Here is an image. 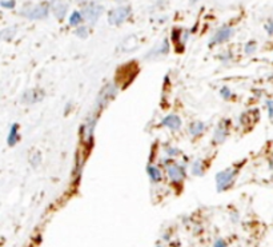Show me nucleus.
<instances>
[{
	"label": "nucleus",
	"mask_w": 273,
	"mask_h": 247,
	"mask_svg": "<svg viewBox=\"0 0 273 247\" xmlns=\"http://www.w3.org/2000/svg\"><path fill=\"white\" fill-rule=\"evenodd\" d=\"M51 9H52V12L58 19H63L67 15V11H68V3L66 0H52Z\"/></svg>",
	"instance_id": "nucleus-6"
},
{
	"label": "nucleus",
	"mask_w": 273,
	"mask_h": 247,
	"mask_svg": "<svg viewBox=\"0 0 273 247\" xmlns=\"http://www.w3.org/2000/svg\"><path fill=\"white\" fill-rule=\"evenodd\" d=\"M44 98V91L40 88H33V90H27L21 97V102L25 105H32V103H37V102L43 101Z\"/></svg>",
	"instance_id": "nucleus-5"
},
{
	"label": "nucleus",
	"mask_w": 273,
	"mask_h": 247,
	"mask_svg": "<svg viewBox=\"0 0 273 247\" xmlns=\"http://www.w3.org/2000/svg\"><path fill=\"white\" fill-rule=\"evenodd\" d=\"M1 7L3 8H13L15 7V0H3L1 1Z\"/></svg>",
	"instance_id": "nucleus-20"
},
{
	"label": "nucleus",
	"mask_w": 273,
	"mask_h": 247,
	"mask_svg": "<svg viewBox=\"0 0 273 247\" xmlns=\"http://www.w3.org/2000/svg\"><path fill=\"white\" fill-rule=\"evenodd\" d=\"M147 172H148L149 178L152 179V182H160L162 180V171L155 166H148L147 167Z\"/></svg>",
	"instance_id": "nucleus-12"
},
{
	"label": "nucleus",
	"mask_w": 273,
	"mask_h": 247,
	"mask_svg": "<svg viewBox=\"0 0 273 247\" xmlns=\"http://www.w3.org/2000/svg\"><path fill=\"white\" fill-rule=\"evenodd\" d=\"M271 168H272V170H273V159L271 160Z\"/></svg>",
	"instance_id": "nucleus-26"
},
{
	"label": "nucleus",
	"mask_w": 273,
	"mask_h": 247,
	"mask_svg": "<svg viewBox=\"0 0 273 247\" xmlns=\"http://www.w3.org/2000/svg\"><path fill=\"white\" fill-rule=\"evenodd\" d=\"M192 174L197 176L203 175V164H201V160H196L192 164Z\"/></svg>",
	"instance_id": "nucleus-16"
},
{
	"label": "nucleus",
	"mask_w": 273,
	"mask_h": 247,
	"mask_svg": "<svg viewBox=\"0 0 273 247\" xmlns=\"http://www.w3.org/2000/svg\"><path fill=\"white\" fill-rule=\"evenodd\" d=\"M256 47H257V44H256V42H248L247 43V44H245V54L247 55H251V54H253V52H255V51H256Z\"/></svg>",
	"instance_id": "nucleus-18"
},
{
	"label": "nucleus",
	"mask_w": 273,
	"mask_h": 247,
	"mask_svg": "<svg viewBox=\"0 0 273 247\" xmlns=\"http://www.w3.org/2000/svg\"><path fill=\"white\" fill-rule=\"evenodd\" d=\"M267 107H268L269 118L273 119V101H267Z\"/></svg>",
	"instance_id": "nucleus-22"
},
{
	"label": "nucleus",
	"mask_w": 273,
	"mask_h": 247,
	"mask_svg": "<svg viewBox=\"0 0 273 247\" xmlns=\"http://www.w3.org/2000/svg\"><path fill=\"white\" fill-rule=\"evenodd\" d=\"M213 247H227V243H225L224 239H217L215 245H213Z\"/></svg>",
	"instance_id": "nucleus-25"
},
{
	"label": "nucleus",
	"mask_w": 273,
	"mask_h": 247,
	"mask_svg": "<svg viewBox=\"0 0 273 247\" xmlns=\"http://www.w3.org/2000/svg\"><path fill=\"white\" fill-rule=\"evenodd\" d=\"M166 152H167V155H170V156L179 155V150H178V148H174V147H171V148H167Z\"/></svg>",
	"instance_id": "nucleus-23"
},
{
	"label": "nucleus",
	"mask_w": 273,
	"mask_h": 247,
	"mask_svg": "<svg viewBox=\"0 0 273 247\" xmlns=\"http://www.w3.org/2000/svg\"><path fill=\"white\" fill-rule=\"evenodd\" d=\"M265 29H267V32L269 35H273V21H269L265 24Z\"/></svg>",
	"instance_id": "nucleus-24"
},
{
	"label": "nucleus",
	"mask_w": 273,
	"mask_h": 247,
	"mask_svg": "<svg viewBox=\"0 0 273 247\" xmlns=\"http://www.w3.org/2000/svg\"><path fill=\"white\" fill-rule=\"evenodd\" d=\"M225 136H227V127H224V124H220V126L217 127V130H216L213 139H215L217 143H223Z\"/></svg>",
	"instance_id": "nucleus-14"
},
{
	"label": "nucleus",
	"mask_w": 273,
	"mask_h": 247,
	"mask_svg": "<svg viewBox=\"0 0 273 247\" xmlns=\"http://www.w3.org/2000/svg\"><path fill=\"white\" fill-rule=\"evenodd\" d=\"M40 159H42L40 154H35V158H31V163H32L35 167H37V166L40 164Z\"/></svg>",
	"instance_id": "nucleus-21"
},
{
	"label": "nucleus",
	"mask_w": 273,
	"mask_h": 247,
	"mask_svg": "<svg viewBox=\"0 0 273 247\" xmlns=\"http://www.w3.org/2000/svg\"><path fill=\"white\" fill-rule=\"evenodd\" d=\"M220 95H221V98H223L224 101H228V99L232 97V92L228 87H223L220 90Z\"/></svg>",
	"instance_id": "nucleus-19"
},
{
	"label": "nucleus",
	"mask_w": 273,
	"mask_h": 247,
	"mask_svg": "<svg viewBox=\"0 0 273 247\" xmlns=\"http://www.w3.org/2000/svg\"><path fill=\"white\" fill-rule=\"evenodd\" d=\"M237 171L235 170H231V168H228V170H224V171H220L217 175H216V184H217V190L219 191H224V190H227L229 186L232 184L233 179L236 178Z\"/></svg>",
	"instance_id": "nucleus-1"
},
{
	"label": "nucleus",
	"mask_w": 273,
	"mask_h": 247,
	"mask_svg": "<svg viewBox=\"0 0 273 247\" xmlns=\"http://www.w3.org/2000/svg\"><path fill=\"white\" fill-rule=\"evenodd\" d=\"M193 1H197V0H193Z\"/></svg>",
	"instance_id": "nucleus-28"
},
{
	"label": "nucleus",
	"mask_w": 273,
	"mask_h": 247,
	"mask_svg": "<svg viewBox=\"0 0 273 247\" xmlns=\"http://www.w3.org/2000/svg\"><path fill=\"white\" fill-rule=\"evenodd\" d=\"M204 128H205V126H204L203 122H194V123H192L189 126V132L190 135L197 136V135H200L203 132Z\"/></svg>",
	"instance_id": "nucleus-13"
},
{
	"label": "nucleus",
	"mask_w": 273,
	"mask_h": 247,
	"mask_svg": "<svg viewBox=\"0 0 273 247\" xmlns=\"http://www.w3.org/2000/svg\"><path fill=\"white\" fill-rule=\"evenodd\" d=\"M21 15H24L25 17L28 19H32V20H40V19H44L48 15V5L47 4H39V5H31V7H25L23 11H21Z\"/></svg>",
	"instance_id": "nucleus-2"
},
{
	"label": "nucleus",
	"mask_w": 273,
	"mask_h": 247,
	"mask_svg": "<svg viewBox=\"0 0 273 247\" xmlns=\"http://www.w3.org/2000/svg\"><path fill=\"white\" fill-rule=\"evenodd\" d=\"M82 20H83V13L74 12L70 17V24L75 27V25H79L82 23Z\"/></svg>",
	"instance_id": "nucleus-15"
},
{
	"label": "nucleus",
	"mask_w": 273,
	"mask_h": 247,
	"mask_svg": "<svg viewBox=\"0 0 273 247\" xmlns=\"http://www.w3.org/2000/svg\"><path fill=\"white\" fill-rule=\"evenodd\" d=\"M19 126H17L16 123H13L12 126H11V128H9V132H8V138H7V143H8V146H15L17 142H19V139H20V136H19Z\"/></svg>",
	"instance_id": "nucleus-11"
},
{
	"label": "nucleus",
	"mask_w": 273,
	"mask_h": 247,
	"mask_svg": "<svg viewBox=\"0 0 273 247\" xmlns=\"http://www.w3.org/2000/svg\"><path fill=\"white\" fill-rule=\"evenodd\" d=\"M103 5L96 4V3H91L84 7L83 9V17L90 23H95L101 15H103Z\"/></svg>",
	"instance_id": "nucleus-4"
},
{
	"label": "nucleus",
	"mask_w": 273,
	"mask_h": 247,
	"mask_svg": "<svg viewBox=\"0 0 273 247\" xmlns=\"http://www.w3.org/2000/svg\"><path fill=\"white\" fill-rule=\"evenodd\" d=\"M162 124L164 127L171 128V130H179L182 126V119L178 115H167L162 121Z\"/></svg>",
	"instance_id": "nucleus-10"
},
{
	"label": "nucleus",
	"mask_w": 273,
	"mask_h": 247,
	"mask_svg": "<svg viewBox=\"0 0 273 247\" xmlns=\"http://www.w3.org/2000/svg\"><path fill=\"white\" fill-rule=\"evenodd\" d=\"M116 92H117V88H116L113 84H108L107 87L104 88L103 91H101V94L99 95V99H97V105H99V107H103V106L107 105L108 101L115 97Z\"/></svg>",
	"instance_id": "nucleus-8"
},
{
	"label": "nucleus",
	"mask_w": 273,
	"mask_h": 247,
	"mask_svg": "<svg viewBox=\"0 0 273 247\" xmlns=\"http://www.w3.org/2000/svg\"><path fill=\"white\" fill-rule=\"evenodd\" d=\"M158 247H163V246H162V245H158Z\"/></svg>",
	"instance_id": "nucleus-27"
},
{
	"label": "nucleus",
	"mask_w": 273,
	"mask_h": 247,
	"mask_svg": "<svg viewBox=\"0 0 273 247\" xmlns=\"http://www.w3.org/2000/svg\"><path fill=\"white\" fill-rule=\"evenodd\" d=\"M75 34H76V36H79V38H87L88 36V28L86 27V25H82V27H79V28H76V31H75Z\"/></svg>",
	"instance_id": "nucleus-17"
},
{
	"label": "nucleus",
	"mask_w": 273,
	"mask_h": 247,
	"mask_svg": "<svg viewBox=\"0 0 273 247\" xmlns=\"http://www.w3.org/2000/svg\"><path fill=\"white\" fill-rule=\"evenodd\" d=\"M168 176L174 182H180V180L184 179L185 172H184V170L179 164H171L170 167H168Z\"/></svg>",
	"instance_id": "nucleus-9"
},
{
	"label": "nucleus",
	"mask_w": 273,
	"mask_h": 247,
	"mask_svg": "<svg viewBox=\"0 0 273 247\" xmlns=\"http://www.w3.org/2000/svg\"><path fill=\"white\" fill-rule=\"evenodd\" d=\"M232 34H233V29L231 27H227V25H224L221 28L213 35V38L211 39V44H217V43H224L227 42L228 39L231 38Z\"/></svg>",
	"instance_id": "nucleus-7"
},
{
	"label": "nucleus",
	"mask_w": 273,
	"mask_h": 247,
	"mask_svg": "<svg viewBox=\"0 0 273 247\" xmlns=\"http://www.w3.org/2000/svg\"><path fill=\"white\" fill-rule=\"evenodd\" d=\"M129 15H131V7H117V8L112 9L111 12H109L108 21L112 25H119L123 21L127 20Z\"/></svg>",
	"instance_id": "nucleus-3"
}]
</instances>
